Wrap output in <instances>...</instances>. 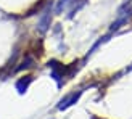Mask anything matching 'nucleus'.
Listing matches in <instances>:
<instances>
[{"label":"nucleus","instance_id":"1","mask_svg":"<svg viewBox=\"0 0 132 119\" xmlns=\"http://www.w3.org/2000/svg\"><path fill=\"white\" fill-rule=\"evenodd\" d=\"M37 66V56L32 53V52H28L23 60L18 63V66H15V69H13V72H21V71H28V69H32Z\"/></svg>","mask_w":132,"mask_h":119},{"label":"nucleus","instance_id":"2","mask_svg":"<svg viewBox=\"0 0 132 119\" xmlns=\"http://www.w3.org/2000/svg\"><path fill=\"white\" fill-rule=\"evenodd\" d=\"M50 24H52V3H48L45 6V10L40 13V19L37 23V31L40 34H45L50 29Z\"/></svg>","mask_w":132,"mask_h":119},{"label":"nucleus","instance_id":"3","mask_svg":"<svg viewBox=\"0 0 132 119\" xmlns=\"http://www.w3.org/2000/svg\"><path fill=\"white\" fill-rule=\"evenodd\" d=\"M82 92H84V90H77V92H72V94L64 95L61 100H60V103L56 105V108L60 109V111H64V109H68L69 106H72V105H76V103L79 101V98H81Z\"/></svg>","mask_w":132,"mask_h":119},{"label":"nucleus","instance_id":"4","mask_svg":"<svg viewBox=\"0 0 132 119\" xmlns=\"http://www.w3.org/2000/svg\"><path fill=\"white\" fill-rule=\"evenodd\" d=\"M32 81H34V76H32V74H26L23 77H19L18 81H16V84H15V89L18 90V94L19 95H24L26 92H28L29 85L32 84Z\"/></svg>","mask_w":132,"mask_h":119},{"label":"nucleus","instance_id":"5","mask_svg":"<svg viewBox=\"0 0 132 119\" xmlns=\"http://www.w3.org/2000/svg\"><path fill=\"white\" fill-rule=\"evenodd\" d=\"M68 6H72V0H56L55 13H56V15H61V13L68 8Z\"/></svg>","mask_w":132,"mask_h":119},{"label":"nucleus","instance_id":"6","mask_svg":"<svg viewBox=\"0 0 132 119\" xmlns=\"http://www.w3.org/2000/svg\"><path fill=\"white\" fill-rule=\"evenodd\" d=\"M126 71H127V72H130V71H132V64H130V66H129V68H127V69H126Z\"/></svg>","mask_w":132,"mask_h":119},{"label":"nucleus","instance_id":"7","mask_svg":"<svg viewBox=\"0 0 132 119\" xmlns=\"http://www.w3.org/2000/svg\"><path fill=\"white\" fill-rule=\"evenodd\" d=\"M0 76H2V74H0Z\"/></svg>","mask_w":132,"mask_h":119},{"label":"nucleus","instance_id":"8","mask_svg":"<svg viewBox=\"0 0 132 119\" xmlns=\"http://www.w3.org/2000/svg\"><path fill=\"white\" fill-rule=\"evenodd\" d=\"M130 11H132V10H130Z\"/></svg>","mask_w":132,"mask_h":119}]
</instances>
